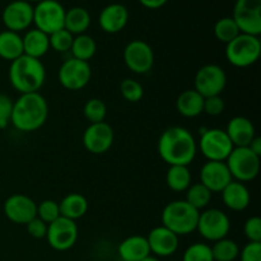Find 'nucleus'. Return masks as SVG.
<instances>
[{"label":"nucleus","mask_w":261,"mask_h":261,"mask_svg":"<svg viewBox=\"0 0 261 261\" xmlns=\"http://www.w3.org/2000/svg\"><path fill=\"white\" fill-rule=\"evenodd\" d=\"M198 144L188 129L171 126L158 139V154L168 166H189L195 160Z\"/></svg>","instance_id":"nucleus-1"},{"label":"nucleus","mask_w":261,"mask_h":261,"mask_svg":"<svg viewBox=\"0 0 261 261\" xmlns=\"http://www.w3.org/2000/svg\"><path fill=\"white\" fill-rule=\"evenodd\" d=\"M48 116V106L45 97L38 92L20 94L13 103L10 122L17 130L32 133L45 125Z\"/></svg>","instance_id":"nucleus-2"},{"label":"nucleus","mask_w":261,"mask_h":261,"mask_svg":"<svg viewBox=\"0 0 261 261\" xmlns=\"http://www.w3.org/2000/svg\"><path fill=\"white\" fill-rule=\"evenodd\" d=\"M9 81L20 94L35 93L42 88L46 81L45 66L40 59L22 55L10 63Z\"/></svg>","instance_id":"nucleus-3"},{"label":"nucleus","mask_w":261,"mask_h":261,"mask_svg":"<svg viewBox=\"0 0 261 261\" xmlns=\"http://www.w3.org/2000/svg\"><path fill=\"white\" fill-rule=\"evenodd\" d=\"M200 212L186 203L185 200H175L168 203L162 212V226L180 236L196 231Z\"/></svg>","instance_id":"nucleus-4"},{"label":"nucleus","mask_w":261,"mask_h":261,"mask_svg":"<svg viewBox=\"0 0 261 261\" xmlns=\"http://www.w3.org/2000/svg\"><path fill=\"white\" fill-rule=\"evenodd\" d=\"M261 42L259 37L240 33L236 38L226 45V59L236 68H247L259 60Z\"/></svg>","instance_id":"nucleus-5"},{"label":"nucleus","mask_w":261,"mask_h":261,"mask_svg":"<svg viewBox=\"0 0 261 261\" xmlns=\"http://www.w3.org/2000/svg\"><path fill=\"white\" fill-rule=\"evenodd\" d=\"M224 162L232 178H236L239 182L255 180L260 172V157L247 147H234Z\"/></svg>","instance_id":"nucleus-6"},{"label":"nucleus","mask_w":261,"mask_h":261,"mask_svg":"<svg viewBox=\"0 0 261 261\" xmlns=\"http://www.w3.org/2000/svg\"><path fill=\"white\" fill-rule=\"evenodd\" d=\"M65 12L58 0H42L33 8V23L37 30L51 35L64 28Z\"/></svg>","instance_id":"nucleus-7"},{"label":"nucleus","mask_w":261,"mask_h":261,"mask_svg":"<svg viewBox=\"0 0 261 261\" xmlns=\"http://www.w3.org/2000/svg\"><path fill=\"white\" fill-rule=\"evenodd\" d=\"M229 229H231V221L221 209L211 208L199 214L196 231L206 241L216 242L224 239L229 233Z\"/></svg>","instance_id":"nucleus-8"},{"label":"nucleus","mask_w":261,"mask_h":261,"mask_svg":"<svg viewBox=\"0 0 261 261\" xmlns=\"http://www.w3.org/2000/svg\"><path fill=\"white\" fill-rule=\"evenodd\" d=\"M227 84V74L217 64L204 65L196 71L194 78V89L199 94L208 98L213 96H221Z\"/></svg>","instance_id":"nucleus-9"},{"label":"nucleus","mask_w":261,"mask_h":261,"mask_svg":"<svg viewBox=\"0 0 261 261\" xmlns=\"http://www.w3.org/2000/svg\"><path fill=\"white\" fill-rule=\"evenodd\" d=\"M199 148L208 161L224 162L234 147L224 130L213 127L201 133Z\"/></svg>","instance_id":"nucleus-10"},{"label":"nucleus","mask_w":261,"mask_h":261,"mask_svg":"<svg viewBox=\"0 0 261 261\" xmlns=\"http://www.w3.org/2000/svg\"><path fill=\"white\" fill-rule=\"evenodd\" d=\"M232 18L240 32L259 37L261 33V0H237Z\"/></svg>","instance_id":"nucleus-11"},{"label":"nucleus","mask_w":261,"mask_h":261,"mask_svg":"<svg viewBox=\"0 0 261 261\" xmlns=\"http://www.w3.org/2000/svg\"><path fill=\"white\" fill-rule=\"evenodd\" d=\"M125 65L135 74H147L154 65V53L149 43L143 40H133L125 46L122 54Z\"/></svg>","instance_id":"nucleus-12"},{"label":"nucleus","mask_w":261,"mask_h":261,"mask_svg":"<svg viewBox=\"0 0 261 261\" xmlns=\"http://www.w3.org/2000/svg\"><path fill=\"white\" fill-rule=\"evenodd\" d=\"M92 76L91 65L87 61L70 58L61 64L58 78L68 91H81L89 83Z\"/></svg>","instance_id":"nucleus-13"},{"label":"nucleus","mask_w":261,"mask_h":261,"mask_svg":"<svg viewBox=\"0 0 261 261\" xmlns=\"http://www.w3.org/2000/svg\"><path fill=\"white\" fill-rule=\"evenodd\" d=\"M48 245L56 251H68L78 240V226L74 221L59 217L47 226L46 233Z\"/></svg>","instance_id":"nucleus-14"},{"label":"nucleus","mask_w":261,"mask_h":261,"mask_svg":"<svg viewBox=\"0 0 261 261\" xmlns=\"http://www.w3.org/2000/svg\"><path fill=\"white\" fill-rule=\"evenodd\" d=\"M115 134L107 122L89 124L83 133V145L92 154H103L114 144Z\"/></svg>","instance_id":"nucleus-15"},{"label":"nucleus","mask_w":261,"mask_h":261,"mask_svg":"<svg viewBox=\"0 0 261 261\" xmlns=\"http://www.w3.org/2000/svg\"><path fill=\"white\" fill-rule=\"evenodd\" d=\"M2 19L8 31L22 32L33 23V7L25 0H14L4 8Z\"/></svg>","instance_id":"nucleus-16"},{"label":"nucleus","mask_w":261,"mask_h":261,"mask_svg":"<svg viewBox=\"0 0 261 261\" xmlns=\"http://www.w3.org/2000/svg\"><path fill=\"white\" fill-rule=\"evenodd\" d=\"M3 211L10 222L25 226L37 216V204L24 194H14L4 201Z\"/></svg>","instance_id":"nucleus-17"},{"label":"nucleus","mask_w":261,"mask_h":261,"mask_svg":"<svg viewBox=\"0 0 261 261\" xmlns=\"http://www.w3.org/2000/svg\"><path fill=\"white\" fill-rule=\"evenodd\" d=\"M231 181H233V178H232L226 162L208 161L201 167L200 184H203L212 194L222 193V190Z\"/></svg>","instance_id":"nucleus-18"},{"label":"nucleus","mask_w":261,"mask_h":261,"mask_svg":"<svg viewBox=\"0 0 261 261\" xmlns=\"http://www.w3.org/2000/svg\"><path fill=\"white\" fill-rule=\"evenodd\" d=\"M147 241L150 254H154L158 257L171 256L178 249V236L165 226H158L150 229Z\"/></svg>","instance_id":"nucleus-19"},{"label":"nucleus","mask_w":261,"mask_h":261,"mask_svg":"<svg viewBox=\"0 0 261 261\" xmlns=\"http://www.w3.org/2000/svg\"><path fill=\"white\" fill-rule=\"evenodd\" d=\"M127 22H129V10L122 4L117 3L109 4L99 13V27L103 32L110 35L121 32L126 27Z\"/></svg>","instance_id":"nucleus-20"},{"label":"nucleus","mask_w":261,"mask_h":261,"mask_svg":"<svg viewBox=\"0 0 261 261\" xmlns=\"http://www.w3.org/2000/svg\"><path fill=\"white\" fill-rule=\"evenodd\" d=\"M224 132L227 133L233 147H247L256 137L254 124L245 116L232 117Z\"/></svg>","instance_id":"nucleus-21"},{"label":"nucleus","mask_w":261,"mask_h":261,"mask_svg":"<svg viewBox=\"0 0 261 261\" xmlns=\"http://www.w3.org/2000/svg\"><path fill=\"white\" fill-rule=\"evenodd\" d=\"M222 200L223 204L233 212H242L250 205V191L246 185L239 181H231L222 190Z\"/></svg>","instance_id":"nucleus-22"},{"label":"nucleus","mask_w":261,"mask_h":261,"mask_svg":"<svg viewBox=\"0 0 261 261\" xmlns=\"http://www.w3.org/2000/svg\"><path fill=\"white\" fill-rule=\"evenodd\" d=\"M119 256L122 261H140L150 255L147 237L130 236L119 245Z\"/></svg>","instance_id":"nucleus-23"},{"label":"nucleus","mask_w":261,"mask_h":261,"mask_svg":"<svg viewBox=\"0 0 261 261\" xmlns=\"http://www.w3.org/2000/svg\"><path fill=\"white\" fill-rule=\"evenodd\" d=\"M23 42V55L31 56L35 59H41L50 50V41L48 35L43 33L42 31L30 30L22 37Z\"/></svg>","instance_id":"nucleus-24"},{"label":"nucleus","mask_w":261,"mask_h":261,"mask_svg":"<svg viewBox=\"0 0 261 261\" xmlns=\"http://www.w3.org/2000/svg\"><path fill=\"white\" fill-rule=\"evenodd\" d=\"M203 107L204 97L199 94L195 89H186L176 99V110L178 114L189 119L203 114Z\"/></svg>","instance_id":"nucleus-25"},{"label":"nucleus","mask_w":261,"mask_h":261,"mask_svg":"<svg viewBox=\"0 0 261 261\" xmlns=\"http://www.w3.org/2000/svg\"><path fill=\"white\" fill-rule=\"evenodd\" d=\"M88 200L84 195L78 193H70L59 203L60 208V216L75 222L81 219L88 212Z\"/></svg>","instance_id":"nucleus-26"},{"label":"nucleus","mask_w":261,"mask_h":261,"mask_svg":"<svg viewBox=\"0 0 261 261\" xmlns=\"http://www.w3.org/2000/svg\"><path fill=\"white\" fill-rule=\"evenodd\" d=\"M91 25V14L82 7L70 8L65 12L64 28L73 36L83 35Z\"/></svg>","instance_id":"nucleus-27"},{"label":"nucleus","mask_w":261,"mask_h":261,"mask_svg":"<svg viewBox=\"0 0 261 261\" xmlns=\"http://www.w3.org/2000/svg\"><path fill=\"white\" fill-rule=\"evenodd\" d=\"M23 55V42L19 33L12 31L0 32V58L12 63Z\"/></svg>","instance_id":"nucleus-28"},{"label":"nucleus","mask_w":261,"mask_h":261,"mask_svg":"<svg viewBox=\"0 0 261 261\" xmlns=\"http://www.w3.org/2000/svg\"><path fill=\"white\" fill-rule=\"evenodd\" d=\"M166 184L175 193H184L191 185L189 166H170L166 173Z\"/></svg>","instance_id":"nucleus-29"},{"label":"nucleus","mask_w":261,"mask_h":261,"mask_svg":"<svg viewBox=\"0 0 261 261\" xmlns=\"http://www.w3.org/2000/svg\"><path fill=\"white\" fill-rule=\"evenodd\" d=\"M96 51L97 43L93 37L86 35V33L74 36L73 43H71L70 47L71 58L78 59V60L82 61H87V63H88V61L96 55Z\"/></svg>","instance_id":"nucleus-30"},{"label":"nucleus","mask_w":261,"mask_h":261,"mask_svg":"<svg viewBox=\"0 0 261 261\" xmlns=\"http://www.w3.org/2000/svg\"><path fill=\"white\" fill-rule=\"evenodd\" d=\"M211 249L214 261H234L240 255V247L237 242L227 237L214 242Z\"/></svg>","instance_id":"nucleus-31"},{"label":"nucleus","mask_w":261,"mask_h":261,"mask_svg":"<svg viewBox=\"0 0 261 261\" xmlns=\"http://www.w3.org/2000/svg\"><path fill=\"white\" fill-rule=\"evenodd\" d=\"M186 193L185 201L190 204L193 208L200 212L201 209L206 208L212 200V193L203 185V184H191Z\"/></svg>","instance_id":"nucleus-32"},{"label":"nucleus","mask_w":261,"mask_h":261,"mask_svg":"<svg viewBox=\"0 0 261 261\" xmlns=\"http://www.w3.org/2000/svg\"><path fill=\"white\" fill-rule=\"evenodd\" d=\"M240 30L232 17L221 18L214 25V36L219 42L228 43L240 35Z\"/></svg>","instance_id":"nucleus-33"},{"label":"nucleus","mask_w":261,"mask_h":261,"mask_svg":"<svg viewBox=\"0 0 261 261\" xmlns=\"http://www.w3.org/2000/svg\"><path fill=\"white\" fill-rule=\"evenodd\" d=\"M83 115L89 124L103 122L107 115V106L102 99L91 98L86 102L83 107Z\"/></svg>","instance_id":"nucleus-34"},{"label":"nucleus","mask_w":261,"mask_h":261,"mask_svg":"<svg viewBox=\"0 0 261 261\" xmlns=\"http://www.w3.org/2000/svg\"><path fill=\"white\" fill-rule=\"evenodd\" d=\"M120 92H121L122 98L130 103H137V102L142 101L143 96H144L143 86L135 79H124L120 84Z\"/></svg>","instance_id":"nucleus-35"},{"label":"nucleus","mask_w":261,"mask_h":261,"mask_svg":"<svg viewBox=\"0 0 261 261\" xmlns=\"http://www.w3.org/2000/svg\"><path fill=\"white\" fill-rule=\"evenodd\" d=\"M182 261H214L212 249L203 242H195L185 250Z\"/></svg>","instance_id":"nucleus-36"},{"label":"nucleus","mask_w":261,"mask_h":261,"mask_svg":"<svg viewBox=\"0 0 261 261\" xmlns=\"http://www.w3.org/2000/svg\"><path fill=\"white\" fill-rule=\"evenodd\" d=\"M73 38L74 36L70 32H68L65 28L56 31V32L48 35L50 48L58 51V53H68V51H70Z\"/></svg>","instance_id":"nucleus-37"},{"label":"nucleus","mask_w":261,"mask_h":261,"mask_svg":"<svg viewBox=\"0 0 261 261\" xmlns=\"http://www.w3.org/2000/svg\"><path fill=\"white\" fill-rule=\"evenodd\" d=\"M37 218L45 222L46 224H50L55 219H58L60 216V208H59V203L55 200H42L37 205Z\"/></svg>","instance_id":"nucleus-38"},{"label":"nucleus","mask_w":261,"mask_h":261,"mask_svg":"<svg viewBox=\"0 0 261 261\" xmlns=\"http://www.w3.org/2000/svg\"><path fill=\"white\" fill-rule=\"evenodd\" d=\"M244 232L249 242H261V218L250 217L244 224Z\"/></svg>","instance_id":"nucleus-39"},{"label":"nucleus","mask_w":261,"mask_h":261,"mask_svg":"<svg viewBox=\"0 0 261 261\" xmlns=\"http://www.w3.org/2000/svg\"><path fill=\"white\" fill-rule=\"evenodd\" d=\"M13 103L7 94L0 93V129H5L10 122V116L13 111Z\"/></svg>","instance_id":"nucleus-40"},{"label":"nucleus","mask_w":261,"mask_h":261,"mask_svg":"<svg viewBox=\"0 0 261 261\" xmlns=\"http://www.w3.org/2000/svg\"><path fill=\"white\" fill-rule=\"evenodd\" d=\"M224 105L223 98L221 96H213L204 98V107L203 112H205L209 116H218L222 112L224 111Z\"/></svg>","instance_id":"nucleus-41"},{"label":"nucleus","mask_w":261,"mask_h":261,"mask_svg":"<svg viewBox=\"0 0 261 261\" xmlns=\"http://www.w3.org/2000/svg\"><path fill=\"white\" fill-rule=\"evenodd\" d=\"M241 261H261V242H249L240 251Z\"/></svg>","instance_id":"nucleus-42"},{"label":"nucleus","mask_w":261,"mask_h":261,"mask_svg":"<svg viewBox=\"0 0 261 261\" xmlns=\"http://www.w3.org/2000/svg\"><path fill=\"white\" fill-rule=\"evenodd\" d=\"M47 226L48 224H46L45 222L41 221V219L37 218V217H35L32 221H30L27 224H25L28 234L36 240L45 239L46 233H47Z\"/></svg>","instance_id":"nucleus-43"},{"label":"nucleus","mask_w":261,"mask_h":261,"mask_svg":"<svg viewBox=\"0 0 261 261\" xmlns=\"http://www.w3.org/2000/svg\"><path fill=\"white\" fill-rule=\"evenodd\" d=\"M168 0H139L140 4L148 9H160L167 3Z\"/></svg>","instance_id":"nucleus-44"},{"label":"nucleus","mask_w":261,"mask_h":261,"mask_svg":"<svg viewBox=\"0 0 261 261\" xmlns=\"http://www.w3.org/2000/svg\"><path fill=\"white\" fill-rule=\"evenodd\" d=\"M247 148H249L252 153H255V154L261 157V138L255 137L254 139L251 140V143L247 145Z\"/></svg>","instance_id":"nucleus-45"},{"label":"nucleus","mask_w":261,"mask_h":261,"mask_svg":"<svg viewBox=\"0 0 261 261\" xmlns=\"http://www.w3.org/2000/svg\"><path fill=\"white\" fill-rule=\"evenodd\" d=\"M140 261H160V260H158L157 257L150 256V255H149V256H147V257H145V259H143V260H140Z\"/></svg>","instance_id":"nucleus-46"},{"label":"nucleus","mask_w":261,"mask_h":261,"mask_svg":"<svg viewBox=\"0 0 261 261\" xmlns=\"http://www.w3.org/2000/svg\"><path fill=\"white\" fill-rule=\"evenodd\" d=\"M25 2H28V3H40V2H42V0H25Z\"/></svg>","instance_id":"nucleus-47"},{"label":"nucleus","mask_w":261,"mask_h":261,"mask_svg":"<svg viewBox=\"0 0 261 261\" xmlns=\"http://www.w3.org/2000/svg\"><path fill=\"white\" fill-rule=\"evenodd\" d=\"M58 2H59V0H58Z\"/></svg>","instance_id":"nucleus-48"}]
</instances>
